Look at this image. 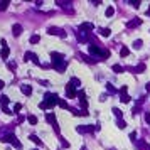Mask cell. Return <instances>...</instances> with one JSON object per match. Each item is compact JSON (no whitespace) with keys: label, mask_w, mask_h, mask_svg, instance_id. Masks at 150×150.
I'll list each match as a JSON object with an SVG mask.
<instances>
[{"label":"cell","mask_w":150,"mask_h":150,"mask_svg":"<svg viewBox=\"0 0 150 150\" xmlns=\"http://www.w3.org/2000/svg\"><path fill=\"white\" fill-rule=\"evenodd\" d=\"M79 103H81V106H83V108H86V106H88V101H86V100H79Z\"/></svg>","instance_id":"cell-30"},{"label":"cell","mask_w":150,"mask_h":150,"mask_svg":"<svg viewBox=\"0 0 150 150\" xmlns=\"http://www.w3.org/2000/svg\"><path fill=\"white\" fill-rule=\"evenodd\" d=\"M140 24H142L140 19H137V20H130V22H128V27H135V25H140Z\"/></svg>","instance_id":"cell-13"},{"label":"cell","mask_w":150,"mask_h":150,"mask_svg":"<svg viewBox=\"0 0 150 150\" xmlns=\"http://www.w3.org/2000/svg\"><path fill=\"white\" fill-rule=\"evenodd\" d=\"M147 15H150V7H148V10H147Z\"/></svg>","instance_id":"cell-35"},{"label":"cell","mask_w":150,"mask_h":150,"mask_svg":"<svg viewBox=\"0 0 150 150\" xmlns=\"http://www.w3.org/2000/svg\"><path fill=\"white\" fill-rule=\"evenodd\" d=\"M2 142H7V143L10 142V143H14V145H15L17 148H20V143L17 142V138L14 137V135H7V137H4V140H2Z\"/></svg>","instance_id":"cell-1"},{"label":"cell","mask_w":150,"mask_h":150,"mask_svg":"<svg viewBox=\"0 0 150 150\" xmlns=\"http://www.w3.org/2000/svg\"><path fill=\"white\" fill-rule=\"evenodd\" d=\"M34 150H39V148H34Z\"/></svg>","instance_id":"cell-36"},{"label":"cell","mask_w":150,"mask_h":150,"mask_svg":"<svg viewBox=\"0 0 150 150\" xmlns=\"http://www.w3.org/2000/svg\"><path fill=\"white\" fill-rule=\"evenodd\" d=\"M57 105L61 106V108H67V103H66L64 100H59V103H57Z\"/></svg>","instance_id":"cell-27"},{"label":"cell","mask_w":150,"mask_h":150,"mask_svg":"<svg viewBox=\"0 0 150 150\" xmlns=\"http://www.w3.org/2000/svg\"><path fill=\"white\" fill-rule=\"evenodd\" d=\"M113 71H115V72H123V66H120V64H115V66H113Z\"/></svg>","instance_id":"cell-20"},{"label":"cell","mask_w":150,"mask_h":150,"mask_svg":"<svg viewBox=\"0 0 150 150\" xmlns=\"http://www.w3.org/2000/svg\"><path fill=\"white\" fill-rule=\"evenodd\" d=\"M145 122H147V123H150V113H148V111L145 113Z\"/></svg>","instance_id":"cell-31"},{"label":"cell","mask_w":150,"mask_h":150,"mask_svg":"<svg viewBox=\"0 0 150 150\" xmlns=\"http://www.w3.org/2000/svg\"><path fill=\"white\" fill-rule=\"evenodd\" d=\"M120 101H123V103H128L130 101V96L125 93V95H120Z\"/></svg>","instance_id":"cell-17"},{"label":"cell","mask_w":150,"mask_h":150,"mask_svg":"<svg viewBox=\"0 0 150 150\" xmlns=\"http://www.w3.org/2000/svg\"><path fill=\"white\" fill-rule=\"evenodd\" d=\"M49 34H52V35H61V37H64V35H66L61 29H57V27H49Z\"/></svg>","instance_id":"cell-5"},{"label":"cell","mask_w":150,"mask_h":150,"mask_svg":"<svg viewBox=\"0 0 150 150\" xmlns=\"http://www.w3.org/2000/svg\"><path fill=\"white\" fill-rule=\"evenodd\" d=\"M113 113H115V115H117V118L120 120V117H122V111L118 110V108H113Z\"/></svg>","instance_id":"cell-25"},{"label":"cell","mask_w":150,"mask_h":150,"mask_svg":"<svg viewBox=\"0 0 150 150\" xmlns=\"http://www.w3.org/2000/svg\"><path fill=\"white\" fill-rule=\"evenodd\" d=\"M12 34H14L15 37H19V35L22 34V25H20V24H15V25L12 27Z\"/></svg>","instance_id":"cell-6"},{"label":"cell","mask_w":150,"mask_h":150,"mask_svg":"<svg viewBox=\"0 0 150 150\" xmlns=\"http://www.w3.org/2000/svg\"><path fill=\"white\" fill-rule=\"evenodd\" d=\"M30 140H32L34 143H37V145H42V142H41L39 137H35V135H30Z\"/></svg>","instance_id":"cell-16"},{"label":"cell","mask_w":150,"mask_h":150,"mask_svg":"<svg viewBox=\"0 0 150 150\" xmlns=\"http://www.w3.org/2000/svg\"><path fill=\"white\" fill-rule=\"evenodd\" d=\"M66 93H67V96H69V98H74V96L78 95V93L74 91V86H72L71 83H69V84L66 86Z\"/></svg>","instance_id":"cell-4"},{"label":"cell","mask_w":150,"mask_h":150,"mask_svg":"<svg viewBox=\"0 0 150 150\" xmlns=\"http://www.w3.org/2000/svg\"><path fill=\"white\" fill-rule=\"evenodd\" d=\"M46 120H47L49 123H54V125H56V117H54V113H47V115H46Z\"/></svg>","instance_id":"cell-10"},{"label":"cell","mask_w":150,"mask_h":150,"mask_svg":"<svg viewBox=\"0 0 150 150\" xmlns=\"http://www.w3.org/2000/svg\"><path fill=\"white\" fill-rule=\"evenodd\" d=\"M145 89H147V91L150 93V83H147V84H145Z\"/></svg>","instance_id":"cell-33"},{"label":"cell","mask_w":150,"mask_h":150,"mask_svg":"<svg viewBox=\"0 0 150 150\" xmlns=\"http://www.w3.org/2000/svg\"><path fill=\"white\" fill-rule=\"evenodd\" d=\"M128 54H130V51H128V47H125V46H123V47H122V51H120V56H122V57H127Z\"/></svg>","instance_id":"cell-12"},{"label":"cell","mask_w":150,"mask_h":150,"mask_svg":"<svg viewBox=\"0 0 150 150\" xmlns=\"http://www.w3.org/2000/svg\"><path fill=\"white\" fill-rule=\"evenodd\" d=\"M0 103H2V106H7L9 105V98H7V96H2V98H0Z\"/></svg>","instance_id":"cell-23"},{"label":"cell","mask_w":150,"mask_h":150,"mask_svg":"<svg viewBox=\"0 0 150 150\" xmlns=\"http://www.w3.org/2000/svg\"><path fill=\"white\" fill-rule=\"evenodd\" d=\"M100 34L103 35V37H110L111 29H106V27H103V29H100Z\"/></svg>","instance_id":"cell-9"},{"label":"cell","mask_w":150,"mask_h":150,"mask_svg":"<svg viewBox=\"0 0 150 150\" xmlns=\"http://www.w3.org/2000/svg\"><path fill=\"white\" fill-rule=\"evenodd\" d=\"M133 143H135V147H137L138 150H150V148H148V145H147V142H145V140H135Z\"/></svg>","instance_id":"cell-2"},{"label":"cell","mask_w":150,"mask_h":150,"mask_svg":"<svg viewBox=\"0 0 150 150\" xmlns=\"http://www.w3.org/2000/svg\"><path fill=\"white\" fill-rule=\"evenodd\" d=\"M93 29H95V25H93V24L91 22H83L81 24V25H79V30H81V32H86V30H93Z\"/></svg>","instance_id":"cell-3"},{"label":"cell","mask_w":150,"mask_h":150,"mask_svg":"<svg viewBox=\"0 0 150 150\" xmlns=\"http://www.w3.org/2000/svg\"><path fill=\"white\" fill-rule=\"evenodd\" d=\"M133 71H135V72H143V71H145V64H143V62H140L138 66L133 67Z\"/></svg>","instance_id":"cell-11"},{"label":"cell","mask_w":150,"mask_h":150,"mask_svg":"<svg viewBox=\"0 0 150 150\" xmlns=\"http://www.w3.org/2000/svg\"><path fill=\"white\" fill-rule=\"evenodd\" d=\"M130 4H132L135 9H138V7H140V2H130Z\"/></svg>","instance_id":"cell-32"},{"label":"cell","mask_w":150,"mask_h":150,"mask_svg":"<svg viewBox=\"0 0 150 150\" xmlns=\"http://www.w3.org/2000/svg\"><path fill=\"white\" fill-rule=\"evenodd\" d=\"M7 5H9V2H0V10H5Z\"/></svg>","instance_id":"cell-26"},{"label":"cell","mask_w":150,"mask_h":150,"mask_svg":"<svg viewBox=\"0 0 150 150\" xmlns=\"http://www.w3.org/2000/svg\"><path fill=\"white\" fill-rule=\"evenodd\" d=\"M142 44H143V41H142V39H137V41L133 42V47H135V49H140V47H142Z\"/></svg>","instance_id":"cell-15"},{"label":"cell","mask_w":150,"mask_h":150,"mask_svg":"<svg viewBox=\"0 0 150 150\" xmlns=\"http://www.w3.org/2000/svg\"><path fill=\"white\" fill-rule=\"evenodd\" d=\"M113 14H115V9H113V7H108V9H106V17H111Z\"/></svg>","instance_id":"cell-22"},{"label":"cell","mask_w":150,"mask_h":150,"mask_svg":"<svg viewBox=\"0 0 150 150\" xmlns=\"http://www.w3.org/2000/svg\"><path fill=\"white\" fill-rule=\"evenodd\" d=\"M22 93H24V95H27V96H30V95H32V88L27 86V84H24V86H22Z\"/></svg>","instance_id":"cell-8"},{"label":"cell","mask_w":150,"mask_h":150,"mask_svg":"<svg viewBox=\"0 0 150 150\" xmlns=\"http://www.w3.org/2000/svg\"><path fill=\"white\" fill-rule=\"evenodd\" d=\"M27 120H29V123H30V125H35V123H37V117H34V115H30Z\"/></svg>","instance_id":"cell-19"},{"label":"cell","mask_w":150,"mask_h":150,"mask_svg":"<svg viewBox=\"0 0 150 150\" xmlns=\"http://www.w3.org/2000/svg\"><path fill=\"white\" fill-rule=\"evenodd\" d=\"M4 84H5V83H4V81H2V79H0V89L4 88Z\"/></svg>","instance_id":"cell-34"},{"label":"cell","mask_w":150,"mask_h":150,"mask_svg":"<svg viewBox=\"0 0 150 150\" xmlns=\"http://www.w3.org/2000/svg\"><path fill=\"white\" fill-rule=\"evenodd\" d=\"M106 91H108V93H111V95H115V93H117V89L113 88V84H110V83L106 84Z\"/></svg>","instance_id":"cell-14"},{"label":"cell","mask_w":150,"mask_h":150,"mask_svg":"<svg viewBox=\"0 0 150 150\" xmlns=\"http://www.w3.org/2000/svg\"><path fill=\"white\" fill-rule=\"evenodd\" d=\"M2 110H4V113H7V115H10V113H14V111H10L7 106H2Z\"/></svg>","instance_id":"cell-29"},{"label":"cell","mask_w":150,"mask_h":150,"mask_svg":"<svg viewBox=\"0 0 150 150\" xmlns=\"http://www.w3.org/2000/svg\"><path fill=\"white\" fill-rule=\"evenodd\" d=\"M130 138H132V142H135V140H137V132H132V133H130Z\"/></svg>","instance_id":"cell-28"},{"label":"cell","mask_w":150,"mask_h":150,"mask_svg":"<svg viewBox=\"0 0 150 150\" xmlns=\"http://www.w3.org/2000/svg\"><path fill=\"white\" fill-rule=\"evenodd\" d=\"M117 125H118V128H122V130H123L125 127H127V123H125V120H122V118H120V120L117 122Z\"/></svg>","instance_id":"cell-18"},{"label":"cell","mask_w":150,"mask_h":150,"mask_svg":"<svg viewBox=\"0 0 150 150\" xmlns=\"http://www.w3.org/2000/svg\"><path fill=\"white\" fill-rule=\"evenodd\" d=\"M39 41H41L39 35H32V37H30V44H37Z\"/></svg>","instance_id":"cell-21"},{"label":"cell","mask_w":150,"mask_h":150,"mask_svg":"<svg viewBox=\"0 0 150 150\" xmlns=\"http://www.w3.org/2000/svg\"><path fill=\"white\" fill-rule=\"evenodd\" d=\"M9 54H10V49H9L7 46H4V49L0 51V57H4V59H7V57H9Z\"/></svg>","instance_id":"cell-7"},{"label":"cell","mask_w":150,"mask_h":150,"mask_svg":"<svg viewBox=\"0 0 150 150\" xmlns=\"http://www.w3.org/2000/svg\"><path fill=\"white\" fill-rule=\"evenodd\" d=\"M20 110H22V105H20V103H15V105H14V113H19Z\"/></svg>","instance_id":"cell-24"}]
</instances>
